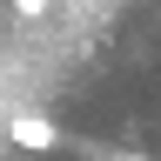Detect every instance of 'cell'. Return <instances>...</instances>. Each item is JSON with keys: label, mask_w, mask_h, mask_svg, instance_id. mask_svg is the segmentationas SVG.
Here are the masks:
<instances>
[{"label": "cell", "mask_w": 161, "mask_h": 161, "mask_svg": "<svg viewBox=\"0 0 161 161\" xmlns=\"http://www.w3.org/2000/svg\"><path fill=\"white\" fill-rule=\"evenodd\" d=\"M47 7H54V0H14V14H20V20H40Z\"/></svg>", "instance_id": "cell-2"}, {"label": "cell", "mask_w": 161, "mask_h": 161, "mask_svg": "<svg viewBox=\"0 0 161 161\" xmlns=\"http://www.w3.org/2000/svg\"><path fill=\"white\" fill-rule=\"evenodd\" d=\"M7 141H14V148H27V154H47L54 141H60V128H54V121H40V114H14V121H7Z\"/></svg>", "instance_id": "cell-1"}]
</instances>
